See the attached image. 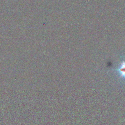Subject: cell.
<instances>
[{"label":"cell","instance_id":"cell-1","mask_svg":"<svg viewBox=\"0 0 125 125\" xmlns=\"http://www.w3.org/2000/svg\"><path fill=\"white\" fill-rule=\"evenodd\" d=\"M112 71L117 72L118 74L119 75L120 77L125 80V59L120 62V65L117 68L115 69Z\"/></svg>","mask_w":125,"mask_h":125}]
</instances>
